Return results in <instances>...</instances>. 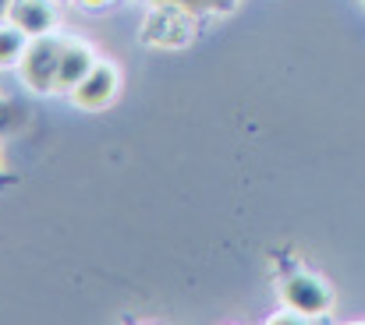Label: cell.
Masks as SVG:
<instances>
[{"label":"cell","instance_id":"1","mask_svg":"<svg viewBox=\"0 0 365 325\" xmlns=\"http://www.w3.org/2000/svg\"><path fill=\"white\" fill-rule=\"evenodd\" d=\"M138 39L153 50H188L199 39V11L185 4H153L142 18Z\"/></svg>","mask_w":365,"mask_h":325},{"label":"cell","instance_id":"2","mask_svg":"<svg viewBox=\"0 0 365 325\" xmlns=\"http://www.w3.org/2000/svg\"><path fill=\"white\" fill-rule=\"evenodd\" d=\"M64 43L68 39L57 36V32H46V36L29 39V46L21 53V64H18V75H21L25 89H32V92H61Z\"/></svg>","mask_w":365,"mask_h":325},{"label":"cell","instance_id":"3","mask_svg":"<svg viewBox=\"0 0 365 325\" xmlns=\"http://www.w3.org/2000/svg\"><path fill=\"white\" fill-rule=\"evenodd\" d=\"M280 304L298 319H327L334 311V290L323 276L294 269L280 276Z\"/></svg>","mask_w":365,"mask_h":325},{"label":"cell","instance_id":"4","mask_svg":"<svg viewBox=\"0 0 365 325\" xmlns=\"http://www.w3.org/2000/svg\"><path fill=\"white\" fill-rule=\"evenodd\" d=\"M118 89H121L118 68H114L110 60H96L93 71H89L68 96H71V103L82 110V113H100V110H107L118 100Z\"/></svg>","mask_w":365,"mask_h":325},{"label":"cell","instance_id":"5","mask_svg":"<svg viewBox=\"0 0 365 325\" xmlns=\"http://www.w3.org/2000/svg\"><path fill=\"white\" fill-rule=\"evenodd\" d=\"M4 21H11L14 28H21L29 39L46 36V32H53V25H57L53 7H50L46 0H11Z\"/></svg>","mask_w":365,"mask_h":325},{"label":"cell","instance_id":"6","mask_svg":"<svg viewBox=\"0 0 365 325\" xmlns=\"http://www.w3.org/2000/svg\"><path fill=\"white\" fill-rule=\"evenodd\" d=\"M93 64H96V53H93L86 43L68 39V43H64V57H61V92H71V89L93 71Z\"/></svg>","mask_w":365,"mask_h":325},{"label":"cell","instance_id":"7","mask_svg":"<svg viewBox=\"0 0 365 325\" xmlns=\"http://www.w3.org/2000/svg\"><path fill=\"white\" fill-rule=\"evenodd\" d=\"M25 46H29V36H25L21 28H14L11 21H7V25H0V71L18 68V64H21Z\"/></svg>","mask_w":365,"mask_h":325},{"label":"cell","instance_id":"8","mask_svg":"<svg viewBox=\"0 0 365 325\" xmlns=\"http://www.w3.org/2000/svg\"><path fill=\"white\" fill-rule=\"evenodd\" d=\"M153 4H185L199 14H227L238 7V0H153Z\"/></svg>","mask_w":365,"mask_h":325},{"label":"cell","instance_id":"9","mask_svg":"<svg viewBox=\"0 0 365 325\" xmlns=\"http://www.w3.org/2000/svg\"><path fill=\"white\" fill-rule=\"evenodd\" d=\"M21 120H25V107H18L14 100L0 96V134H7V131L21 127Z\"/></svg>","mask_w":365,"mask_h":325},{"label":"cell","instance_id":"10","mask_svg":"<svg viewBox=\"0 0 365 325\" xmlns=\"http://www.w3.org/2000/svg\"><path fill=\"white\" fill-rule=\"evenodd\" d=\"M75 4H82L86 11H103V7H110L114 0H75Z\"/></svg>","mask_w":365,"mask_h":325},{"label":"cell","instance_id":"11","mask_svg":"<svg viewBox=\"0 0 365 325\" xmlns=\"http://www.w3.org/2000/svg\"><path fill=\"white\" fill-rule=\"evenodd\" d=\"M7 7H11V0H0V21L7 18Z\"/></svg>","mask_w":365,"mask_h":325},{"label":"cell","instance_id":"12","mask_svg":"<svg viewBox=\"0 0 365 325\" xmlns=\"http://www.w3.org/2000/svg\"><path fill=\"white\" fill-rule=\"evenodd\" d=\"M0 177H4V152H0Z\"/></svg>","mask_w":365,"mask_h":325},{"label":"cell","instance_id":"13","mask_svg":"<svg viewBox=\"0 0 365 325\" xmlns=\"http://www.w3.org/2000/svg\"><path fill=\"white\" fill-rule=\"evenodd\" d=\"M57 4H75V0H57Z\"/></svg>","mask_w":365,"mask_h":325}]
</instances>
